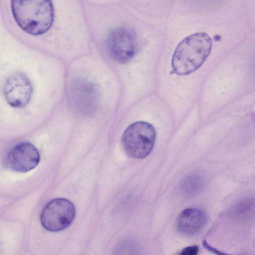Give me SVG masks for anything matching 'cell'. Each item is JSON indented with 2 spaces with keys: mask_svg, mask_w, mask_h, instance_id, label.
<instances>
[{
  "mask_svg": "<svg viewBox=\"0 0 255 255\" xmlns=\"http://www.w3.org/2000/svg\"><path fill=\"white\" fill-rule=\"evenodd\" d=\"M212 46L211 37L198 32L185 38L177 46L172 59L174 73L189 74L198 69L208 57Z\"/></svg>",
  "mask_w": 255,
  "mask_h": 255,
  "instance_id": "1",
  "label": "cell"
},
{
  "mask_svg": "<svg viewBox=\"0 0 255 255\" xmlns=\"http://www.w3.org/2000/svg\"><path fill=\"white\" fill-rule=\"evenodd\" d=\"M207 216L202 210L196 208L184 210L179 215L177 230L181 234L190 236L198 234L206 225Z\"/></svg>",
  "mask_w": 255,
  "mask_h": 255,
  "instance_id": "9",
  "label": "cell"
},
{
  "mask_svg": "<svg viewBox=\"0 0 255 255\" xmlns=\"http://www.w3.org/2000/svg\"><path fill=\"white\" fill-rule=\"evenodd\" d=\"M32 93V86L23 73H16L9 76L4 86V94L7 103L15 108L27 105Z\"/></svg>",
  "mask_w": 255,
  "mask_h": 255,
  "instance_id": "8",
  "label": "cell"
},
{
  "mask_svg": "<svg viewBox=\"0 0 255 255\" xmlns=\"http://www.w3.org/2000/svg\"><path fill=\"white\" fill-rule=\"evenodd\" d=\"M199 247L196 245L187 247L181 250L179 255H198Z\"/></svg>",
  "mask_w": 255,
  "mask_h": 255,
  "instance_id": "11",
  "label": "cell"
},
{
  "mask_svg": "<svg viewBox=\"0 0 255 255\" xmlns=\"http://www.w3.org/2000/svg\"><path fill=\"white\" fill-rule=\"evenodd\" d=\"M205 177L200 173L196 172L186 176L181 181V191L186 195H193L200 192L205 184Z\"/></svg>",
  "mask_w": 255,
  "mask_h": 255,
  "instance_id": "10",
  "label": "cell"
},
{
  "mask_svg": "<svg viewBox=\"0 0 255 255\" xmlns=\"http://www.w3.org/2000/svg\"><path fill=\"white\" fill-rule=\"evenodd\" d=\"M202 244L204 248L209 252L212 253L216 255H231L223 252H221L217 249L214 248L209 245L206 240H204L202 242Z\"/></svg>",
  "mask_w": 255,
  "mask_h": 255,
  "instance_id": "12",
  "label": "cell"
},
{
  "mask_svg": "<svg viewBox=\"0 0 255 255\" xmlns=\"http://www.w3.org/2000/svg\"><path fill=\"white\" fill-rule=\"evenodd\" d=\"M76 214L73 204L65 198L54 199L48 202L40 215L43 227L50 232H58L68 227Z\"/></svg>",
  "mask_w": 255,
  "mask_h": 255,
  "instance_id": "4",
  "label": "cell"
},
{
  "mask_svg": "<svg viewBox=\"0 0 255 255\" xmlns=\"http://www.w3.org/2000/svg\"><path fill=\"white\" fill-rule=\"evenodd\" d=\"M107 45L112 57L120 63H126L132 59L137 48L134 33L126 27L118 28L111 32Z\"/></svg>",
  "mask_w": 255,
  "mask_h": 255,
  "instance_id": "6",
  "label": "cell"
},
{
  "mask_svg": "<svg viewBox=\"0 0 255 255\" xmlns=\"http://www.w3.org/2000/svg\"><path fill=\"white\" fill-rule=\"evenodd\" d=\"M156 132L150 124L139 121L130 125L122 137L123 147L131 157L141 159L148 156L153 148Z\"/></svg>",
  "mask_w": 255,
  "mask_h": 255,
  "instance_id": "3",
  "label": "cell"
},
{
  "mask_svg": "<svg viewBox=\"0 0 255 255\" xmlns=\"http://www.w3.org/2000/svg\"><path fill=\"white\" fill-rule=\"evenodd\" d=\"M68 99L76 109L84 112L93 110L96 106L99 92L96 85L84 78L76 79L70 84Z\"/></svg>",
  "mask_w": 255,
  "mask_h": 255,
  "instance_id": "7",
  "label": "cell"
},
{
  "mask_svg": "<svg viewBox=\"0 0 255 255\" xmlns=\"http://www.w3.org/2000/svg\"><path fill=\"white\" fill-rule=\"evenodd\" d=\"M11 9L17 24L26 32L39 35L48 31L54 20L50 0H12Z\"/></svg>",
  "mask_w": 255,
  "mask_h": 255,
  "instance_id": "2",
  "label": "cell"
},
{
  "mask_svg": "<svg viewBox=\"0 0 255 255\" xmlns=\"http://www.w3.org/2000/svg\"><path fill=\"white\" fill-rule=\"evenodd\" d=\"M40 161L38 149L31 143L21 142L13 146L6 154L4 164L8 169L25 173L34 168Z\"/></svg>",
  "mask_w": 255,
  "mask_h": 255,
  "instance_id": "5",
  "label": "cell"
}]
</instances>
